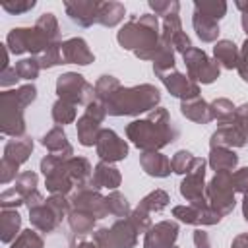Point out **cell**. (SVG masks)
<instances>
[{
  "label": "cell",
  "instance_id": "15",
  "mask_svg": "<svg viewBox=\"0 0 248 248\" xmlns=\"http://www.w3.org/2000/svg\"><path fill=\"white\" fill-rule=\"evenodd\" d=\"M172 215L186 223V225H196V227H209V225H217L223 215H219L215 209H211L209 205L200 207V205H176L172 207Z\"/></svg>",
  "mask_w": 248,
  "mask_h": 248
},
{
  "label": "cell",
  "instance_id": "47",
  "mask_svg": "<svg viewBox=\"0 0 248 248\" xmlns=\"http://www.w3.org/2000/svg\"><path fill=\"white\" fill-rule=\"evenodd\" d=\"M149 8L155 12V16H170V14H178L180 4L176 0H149Z\"/></svg>",
  "mask_w": 248,
  "mask_h": 248
},
{
  "label": "cell",
  "instance_id": "61",
  "mask_svg": "<svg viewBox=\"0 0 248 248\" xmlns=\"http://www.w3.org/2000/svg\"><path fill=\"white\" fill-rule=\"evenodd\" d=\"M170 248H178V246H170Z\"/></svg>",
  "mask_w": 248,
  "mask_h": 248
},
{
  "label": "cell",
  "instance_id": "21",
  "mask_svg": "<svg viewBox=\"0 0 248 248\" xmlns=\"http://www.w3.org/2000/svg\"><path fill=\"white\" fill-rule=\"evenodd\" d=\"M122 182V174L120 170L112 165V163H107V161H99L93 169V178H91V186L101 190V188H107V190H116Z\"/></svg>",
  "mask_w": 248,
  "mask_h": 248
},
{
  "label": "cell",
  "instance_id": "55",
  "mask_svg": "<svg viewBox=\"0 0 248 248\" xmlns=\"http://www.w3.org/2000/svg\"><path fill=\"white\" fill-rule=\"evenodd\" d=\"M234 122H236V124L244 130V134L248 136V103L236 107V110H234Z\"/></svg>",
  "mask_w": 248,
  "mask_h": 248
},
{
  "label": "cell",
  "instance_id": "5",
  "mask_svg": "<svg viewBox=\"0 0 248 248\" xmlns=\"http://www.w3.org/2000/svg\"><path fill=\"white\" fill-rule=\"evenodd\" d=\"M70 211H72L70 200H66V196H62V194H52L43 203L29 209L31 227L39 232L48 234L54 229H58V225L62 223L64 217L70 215Z\"/></svg>",
  "mask_w": 248,
  "mask_h": 248
},
{
  "label": "cell",
  "instance_id": "36",
  "mask_svg": "<svg viewBox=\"0 0 248 248\" xmlns=\"http://www.w3.org/2000/svg\"><path fill=\"white\" fill-rule=\"evenodd\" d=\"M35 27L45 35V39L48 43H58V37H60V27H58V19L54 14L46 12L43 16H39V19L35 21Z\"/></svg>",
  "mask_w": 248,
  "mask_h": 248
},
{
  "label": "cell",
  "instance_id": "40",
  "mask_svg": "<svg viewBox=\"0 0 248 248\" xmlns=\"http://www.w3.org/2000/svg\"><path fill=\"white\" fill-rule=\"evenodd\" d=\"M209 107H211V112H213V120H219V124L231 122V120L234 118L236 107H234L229 99H225V97H219V99L211 101Z\"/></svg>",
  "mask_w": 248,
  "mask_h": 248
},
{
  "label": "cell",
  "instance_id": "8",
  "mask_svg": "<svg viewBox=\"0 0 248 248\" xmlns=\"http://www.w3.org/2000/svg\"><path fill=\"white\" fill-rule=\"evenodd\" d=\"M68 159H62L58 155H45L41 159V172L45 174V184L50 194H70V190L76 186L72 180V174L68 170Z\"/></svg>",
  "mask_w": 248,
  "mask_h": 248
},
{
  "label": "cell",
  "instance_id": "19",
  "mask_svg": "<svg viewBox=\"0 0 248 248\" xmlns=\"http://www.w3.org/2000/svg\"><path fill=\"white\" fill-rule=\"evenodd\" d=\"M62 58L64 64H79V66H87L95 60L93 52L89 50L87 43L81 37H72L62 43Z\"/></svg>",
  "mask_w": 248,
  "mask_h": 248
},
{
  "label": "cell",
  "instance_id": "7",
  "mask_svg": "<svg viewBox=\"0 0 248 248\" xmlns=\"http://www.w3.org/2000/svg\"><path fill=\"white\" fill-rule=\"evenodd\" d=\"M234 186H232V172H215V176L205 186L207 203L219 215H229L234 209Z\"/></svg>",
  "mask_w": 248,
  "mask_h": 248
},
{
  "label": "cell",
  "instance_id": "39",
  "mask_svg": "<svg viewBox=\"0 0 248 248\" xmlns=\"http://www.w3.org/2000/svg\"><path fill=\"white\" fill-rule=\"evenodd\" d=\"M39 64H41V70H46V68H54L58 64H64V58H62V43H52L48 45L39 56H37Z\"/></svg>",
  "mask_w": 248,
  "mask_h": 248
},
{
  "label": "cell",
  "instance_id": "26",
  "mask_svg": "<svg viewBox=\"0 0 248 248\" xmlns=\"http://www.w3.org/2000/svg\"><path fill=\"white\" fill-rule=\"evenodd\" d=\"M192 25H194V31H196L200 41H203V43H215L217 41V37H219V21L217 19L194 10Z\"/></svg>",
  "mask_w": 248,
  "mask_h": 248
},
{
  "label": "cell",
  "instance_id": "35",
  "mask_svg": "<svg viewBox=\"0 0 248 248\" xmlns=\"http://www.w3.org/2000/svg\"><path fill=\"white\" fill-rule=\"evenodd\" d=\"M120 87H122V85H120V81H118L114 76H108V74L101 76V78L97 79V83H95V101L103 105V103H105L107 99H110Z\"/></svg>",
  "mask_w": 248,
  "mask_h": 248
},
{
  "label": "cell",
  "instance_id": "20",
  "mask_svg": "<svg viewBox=\"0 0 248 248\" xmlns=\"http://www.w3.org/2000/svg\"><path fill=\"white\" fill-rule=\"evenodd\" d=\"M41 143H43V145L48 149V153H52V155H58V157H62V159L74 157V147L70 145L68 136H66V132H64L62 126L50 128V130L43 136Z\"/></svg>",
  "mask_w": 248,
  "mask_h": 248
},
{
  "label": "cell",
  "instance_id": "37",
  "mask_svg": "<svg viewBox=\"0 0 248 248\" xmlns=\"http://www.w3.org/2000/svg\"><path fill=\"white\" fill-rule=\"evenodd\" d=\"M107 209H108V215H114V217H118V219L130 217V213H132L126 196L120 194L118 190H112V192L107 196Z\"/></svg>",
  "mask_w": 248,
  "mask_h": 248
},
{
  "label": "cell",
  "instance_id": "32",
  "mask_svg": "<svg viewBox=\"0 0 248 248\" xmlns=\"http://www.w3.org/2000/svg\"><path fill=\"white\" fill-rule=\"evenodd\" d=\"M95 221L97 219L93 215H89L85 211H79V209H72L70 215H68V225H70L72 232L78 234V236H85V234L93 232Z\"/></svg>",
  "mask_w": 248,
  "mask_h": 248
},
{
  "label": "cell",
  "instance_id": "9",
  "mask_svg": "<svg viewBox=\"0 0 248 248\" xmlns=\"http://www.w3.org/2000/svg\"><path fill=\"white\" fill-rule=\"evenodd\" d=\"M205 165L207 163L202 157H196L192 169L186 172L184 180L180 182V196L190 205H200V207L209 205L205 196Z\"/></svg>",
  "mask_w": 248,
  "mask_h": 248
},
{
  "label": "cell",
  "instance_id": "4",
  "mask_svg": "<svg viewBox=\"0 0 248 248\" xmlns=\"http://www.w3.org/2000/svg\"><path fill=\"white\" fill-rule=\"evenodd\" d=\"M37 99V87L33 83L21 85L12 91L0 93V130L4 136L23 138L25 136V118L23 110Z\"/></svg>",
  "mask_w": 248,
  "mask_h": 248
},
{
  "label": "cell",
  "instance_id": "29",
  "mask_svg": "<svg viewBox=\"0 0 248 248\" xmlns=\"http://www.w3.org/2000/svg\"><path fill=\"white\" fill-rule=\"evenodd\" d=\"M21 229V215L16 209H2L0 213V238L4 244H10L17 238Z\"/></svg>",
  "mask_w": 248,
  "mask_h": 248
},
{
  "label": "cell",
  "instance_id": "22",
  "mask_svg": "<svg viewBox=\"0 0 248 248\" xmlns=\"http://www.w3.org/2000/svg\"><path fill=\"white\" fill-rule=\"evenodd\" d=\"M140 165L149 176H155V178H165L172 170L170 159L167 155H163L161 151H145V153H141L140 155Z\"/></svg>",
  "mask_w": 248,
  "mask_h": 248
},
{
  "label": "cell",
  "instance_id": "1",
  "mask_svg": "<svg viewBox=\"0 0 248 248\" xmlns=\"http://www.w3.org/2000/svg\"><path fill=\"white\" fill-rule=\"evenodd\" d=\"M126 136L143 153L161 151L163 147L178 140V128L174 126L169 110L163 107H157L145 118L130 122L126 126Z\"/></svg>",
  "mask_w": 248,
  "mask_h": 248
},
{
  "label": "cell",
  "instance_id": "11",
  "mask_svg": "<svg viewBox=\"0 0 248 248\" xmlns=\"http://www.w3.org/2000/svg\"><path fill=\"white\" fill-rule=\"evenodd\" d=\"M105 116H107V112H105L101 103L93 101V103H89L85 107V112L78 118V124H76L78 140H79L81 145L91 147V145L97 143V138H99V134L103 130L101 124H103Z\"/></svg>",
  "mask_w": 248,
  "mask_h": 248
},
{
  "label": "cell",
  "instance_id": "60",
  "mask_svg": "<svg viewBox=\"0 0 248 248\" xmlns=\"http://www.w3.org/2000/svg\"><path fill=\"white\" fill-rule=\"evenodd\" d=\"M242 215H244V219L248 221V194H246L244 200H242Z\"/></svg>",
  "mask_w": 248,
  "mask_h": 248
},
{
  "label": "cell",
  "instance_id": "38",
  "mask_svg": "<svg viewBox=\"0 0 248 248\" xmlns=\"http://www.w3.org/2000/svg\"><path fill=\"white\" fill-rule=\"evenodd\" d=\"M50 114H52V120H54L58 126H64V124H70V122L76 120V116H78V108H76V105L58 99V101L52 105Z\"/></svg>",
  "mask_w": 248,
  "mask_h": 248
},
{
  "label": "cell",
  "instance_id": "54",
  "mask_svg": "<svg viewBox=\"0 0 248 248\" xmlns=\"http://www.w3.org/2000/svg\"><path fill=\"white\" fill-rule=\"evenodd\" d=\"M238 74H240V78L248 83V37H246V41H244V45H242V48H240V60H238Z\"/></svg>",
  "mask_w": 248,
  "mask_h": 248
},
{
  "label": "cell",
  "instance_id": "24",
  "mask_svg": "<svg viewBox=\"0 0 248 248\" xmlns=\"http://www.w3.org/2000/svg\"><path fill=\"white\" fill-rule=\"evenodd\" d=\"M180 112L192 120V122H198V124H207L213 120V112H211V107L209 103H205L202 97H194V99H188V101H180Z\"/></svg>",
  "mask_w": 248,
  "mask_h": 248
},
{
  "label": "cell",
  "instance_id": "43",
  "mask_svg": "<svg viewBox=\"0 0 248 248\" xmlns=\"http://www.w3.org/2000/svg\"><path fill=\"white\" fill-rule=\"evenodd\" d=\"M16 72L19 76V79H35L41 72V64L37 60V56H29V58H21L19 62H16Z\"/></svg>",
  "mask_w": 248,
  "mask_h": 248
},
{
  "label": "cell",
  "instance_id": "25",
  "mask_svg": "<svg viewBox=\"0 0 248 248\" xmlns=\"http://www.w3.org/2000/svg\"><path fill=\"white\" fill-rule=\"evenodd\" d=\"M213 56H215V62L225 68V70H232V68H238V60H240V48L229 41V39H221L215 43L213 46Z\"/></svg>",
  "mask_w": 248,
  "mask_h": 248
},
{
  "label": "cell",
  "instance_id": "6",
  "mask_svg": "<svg viewBox=\"0 0 248 248\" xmlns=\"http://www.w3.org/2000/svg\"><path fill=\"white\" fill-rule=\"evenodd\" d=\"M56 93L58 99L68 101L72 105H89L95 101V85H91L81 74L66 72L56 79Z\"/></svg>",
  "mask_w": 248,
  "mask_h": 248
},
{
  "label": "cell",
  "instance_id": "3",
  "mask_svg": "<svg viewBox=\"0 0 248 248\" xmlns=\"http://www.w3.org/2000/svg\"><path fill=\"white\" fill-rule=\"evenodd\" d=\"M161 93L151 83H141L134 87H120L110 99L103 103V108L110 116H136L145 110L157 108Z\"/></svg>",
  "mask_w": 248,
  "mask_h": 248
},
{
  "label": "cell",
  "instance_id": "13",
  "mask_svg": "<svg viewBox=\"0 0 248 248\" xmlns=\"http://www.w3.org/2000/svg\"><path fill=\"white\" fill-rule=\"evenodd\" d=\"M97 155L101 161L107 163H116V161H124L128 157V143L126 140H122L114 130L110 128H103L97 143H95Z\"/></svg>",
  "mask_w": 248,
  "mask_h": 248
},
{
  "label": "cell",
  "instance_id": "52",
  "mask_svg": "<svg viewBox=\"0 0 248 248\" xmlns=\"http://www.w3.org/2000/svg\"><path fill=\"white\" fill-rule=\"evenodd\" d=\"M93 240L97 242L99 248H116L114 238H112V234H110V229H107V227L97 229V231L93 232Z\"/></svg>",
  "mask_w": 248,
  "mask_h": 248
},
{
  "label": "cell",
  "instance_id": "56",
  "mask_svg": "<svg viewBox=\"0 0 248 248\" xmlns=\"http://www.w3.org/2000/svg\"><path fill=\"white\" fill-rule=\"evenodd\" d=\"M17 79H19V76H17L16 68L8 66L6 70H0V85H2V87H10V85H16V81H17Z\"/></svg>",
  "mask_w": 248,
  "mask_h": 248
},
{
  "label": "cell",
  "instance_id": "58",
  "mask_svg": "<svg viewBox=\"0 0 248 248\" xmlns=\"http://www.w3.org/2000/svg\"><path fill=\"white\" fill-rule=\"evenodd\" d=\"M236 8L242 14V29L248 35V0H236Z\"/></svg>",
  "mask_w": 248,
  "mask_h": 248
},
{
  "label": "cell",
  "instance_id": "14",
  "mask_svg": "<svg viewBox=\"0 0 248 248\" xmlns=\"http://www.w3.org/2000/svg\"><path fill=\"white\" fill-rule=\"evenodd\" d=\"M163 85L167 87V91L172 95V97H178L180 101H188V99H194V97H200V85L196 81H192L188 78V74H180L176 68L172 70H167V72H159L155 74Z\"/></svg>",
  "mask_w": 248,
  "mask_h": 248
},
{
  "label": "cell",
  "instance_id": "49",
  "mask_svg": "<svg viewBox=\"0 0 248 248\" xmlns=\"http://www.w3.org/2000/svg\"><path fill=\"white\" fill-rule=\"evenodd\" d=\"M21 203H25V202H23V198L16 192V188H8V190H4V192L0 194V205H2V209H16V207L21 205Z\"/></svg>",
  "mask_w": 248,
  "mask_h": 248
},
{
  "label": "cell",
  "instance_id": "50",
  "mask_svg": "<svg viewBox=\"0 0 248 248\" xmlns=\"http://www.w3.org/2000/svg\"><path fill=\"white\" fill-rule=\"evenodd\" d=\"M17 170H19V165H16V163H12V161H8V159L2 157V163H0V182L2 184H8V182L16 180L19 176Z\"/></svg>",
  "mask_w": 248,
  "mask_h": 248
},
{
  "label": "cell",
  "instance_id": "45",
  "mask_svg": "<svg viewBox=\"0 0 248 248\" xmlns=\"http://www.w3.org/2000/svg\"><path fill=\"white\" fill-rule=\"evenodd\" d=\"M182 31V23H180V17L178 14H170L167 17H163V25H161V39L165 43L170 45V41Z\"/></svg>",
  "mask_w": 248,
  "mask_h": 248
},
{
  "label": "cell",
  "instance_id": "2",
  "mask_svg": "<svg viewBox=\"0 0 248 248\" xmlns=\"http://www.w3.org/2000/svg\"><path fill=\"white\" fill-rule=\"evenodd\" d=\"M116 41L122 48L132 50L140 60H153L155 50L161 45V25L155 14H141L134 16L130 21H126Z\"/></svg>",
  "mask_w": 248,
  "mask_h": 248
},
{
  "label": "cell",
  "instance_id": "57",
  "mask_svg": "<svg viewBox=\"0 0 248 248\" xmlns=\"http://www.w3.org/2000/svg\"><path fill=\"white\" fill-rule=\"evenodd\" d=\"M194 246H196V248H211L209 234H207L203 229H196V231H194Z\"/></svg>",
  "mask_w": 248,
  "mask_h": 248
},
{
  "label": "cell",
  "instance_id": "31",
  "mask_svg": "<svg viewBox=\"0 0 248 248\" xmlns=\"http://www.w3.org/2000/svg\"><path fill=\"white\" fill-rule=\"evenodd\" d=\"M126 16V8L120 2H101L99 4V14H97V23L105 27H114L118 25Z\"/></svg>",
  "mask_w": 248,
  "mask_h": 248
},
{
  "label": "cell",
  "instance_id": "59",
  "mask_svg": "<svg viewBox=\"0 0 248 248\" xmlns=\"http://www.w3.org/2000/svg\"><path fill=\"white\" fill-rule=\"evenodd\" d=\"M74 248H99V246H97L95 240H81V242H78Z\"/></svg>",
  "mask_w": 248,
  "mask_h": 248
},
{
  "label": "cell",
  "instance_id": "44",
  "mask_svg": "<svg viewBox=\"0 0 248 248\" xmlns=\"http://www.w3.org/2000/svg\"><path fill=\"white\" fill-rule=\"evenodd\" d=\"M43 246H45L43 236L35 229L21 231L17 234V238L12 242V248H43Z\"/></svg>",
  "mask_w": 248,
  "mask_h": 248
},
{
  "label": "cell",
  "instance_id": "10",
  "mask_svg": "<svg viewBox=\"0 0 248 248\" xmlns=\"http://www.w3.org/2000/svg\"><path fill=\"white\" fill-rule=\"evenodd\" d=\"M182 58L186 64L188 78L192 81H196L198 85L200 83H213L221 74V66L215 60H211L202 48L192 46L186 54H182Z\"/></svg>",
  "mask_w": 248,
  "mask_h": 248
},
{
  "label": "cell",
  "instance_id": "16",
  "mask_svg": "<svg viewBox=\"0 0 248 248\" xmlns=\"http://www.w3.org/2000/svg\"><path fill=\"white\" fill-rule=\"evenodd\" d=\"M178 238V223L176 221H161L151 225L145 232L143 248H170Z\"/></svg>",
  "mask_w": 248,
  "mask_h": 248
},
{
  "label": "cell",
  "instance_id": "27",
  "mask_svg": "<svg viewBox=\"0 0 248 248\" xmlns=\"http://www.w3.org/2000/svg\"><path fill=\"white\" fill-rule=\"evenodd\" d=\"M207 163L215 172H232L238 165V155L229 147H211Z\"/></svg>",
  "mask_w": 248,
  "mask_h": 248
},
{
  "label": "cell",
  "instance_id": "51",
  "mask_svg": "<svg viewBox=\"0 0 248 248\" xmlns=\"http://www.w3.org/2000/svg\"><path fill=\"white\" fill-rule=\"evenodd\" d=\"M232 186L234 192H240L244 196L248 194V167H242L232 172Z\"/></svg>",
  "mask_w": 248,
  "mask_h": 248
},
{
  "label": "cell",
  "instance_id": "48",
  "mask_svg": "<svg viewBox=\"0 0 248 248\" xmlns=\"http://www.w3.org/2000/svg\"><path fill=\"white\" fill-rule=\"evenodd\" d=\"M35 6H37L35 0H6V2H2V10H6L8 14H14V16L25 14V12L33 10Z\"/></svg>",
  "mask_w": 248,
  "mask_h": 248
},
{
  "label": "cell",
  "instance_id": "30",
  "mask_svg": "<svg viewBox=\"0 0 248 248\" xmlns=\"http://www.w3.org/2000/svg\"><path fill=\"white\" fill-rule=\"evenodd\" d=\"M68 170L72 174V180L78 188H83V186H89L91 184V178H93V169L89 165V161L85 157H70L68 161Z\"/></svg>",
  "mask_w": 248,
  "mask_h": 248
},
{
  "label": "cell",
  "instance_id": "42",
  "mask_svg": "<svg viewBox=\"0 0 248 248\" xmlns=\"http://www.w3.org/2000/svg\"><path fill=\"white\" fill-rule=\"evenodd\" d=\"M37 184H39L37 172H33V170H23V172H19V176L16 178V186H14V188H16V192H17V194L23 198V202H25V198L37 190Z\"/></svg>",
  "mask_w": 248,
  "mask_h": 248
},
{
  "label": "cell",
  "instance_id": "41",
  "mask_svg": "<svg viewBox=\"0 0 248 248\" xmlns=\"http://www.w3.org/2000/svg\"><path fill=\"white\" fill-rule=\"evenodd\" d=\"M194 10H198V12H202V14L219 21L227 14V2H223V0H196Z\"/></svg>",
  "mask_w": 248,
  "mask_h": 248
},
{
  "label": "cell",
  "instance_id": "34",
  "mask_svg": "<svg viewBox=\"0 0 248 248\" xmlns=\"http://www.w3.org/2000/svg\"><path fill=\"white\" fill-rule=\"evenodd\" d=\"M169 194L165 192V190H153V192H149L140 203H138V209H141V211H145V213H159V211H163L167 205H169Z\"/></svg>",
  "mask_w": 248,
  "mask_h": 248
},
{
  "label": "cell",
  "instance_id": "33",
  "mask_svg": "<svg viewBox=\"0 0 248 248\" xmlns=\"http://www.w3.org/2000/svg\"><path fill=\"white\" fill-rule=\"evenodd\" d=\"M6 46L14 54L29 52V27H16L6 37Z\"/></svg>",
  "mask_w": 248,
  "mask_h": 248
},
{
  "label": "cell",
  "instance_id": "53",
  "mask_svg": "<svg viewBox=\"0 0 248 248\" xmlns=\"http://www.w3.org/2000/svg\"><path fill=\"white\" fill-rule=\"evenodd\" d=\"M170 46L174 48V52H180V54H186L190 48H192V41H190V37L184 33V31H180L172 41H170Z\"/></svg>",
  "mask_w": 248,
  "mask_h": 248
},
{
  "label": "cell",
  "instance_id": "18",
  "mask_svg": "<svg viewBox=\"0 0 248 248\" xmlns=\"http://www.w3.org/2000/svg\"><path fill=\"white\" fill-rule=\"evenodd\" d=\"M99 4L101 2L97 0H66L64 8L74 23H78L79 27H91L93 23H97Z\"/></svg>",
  "mask_w": 248,
  "mask_h": 248
},
{
  "label": "cell",
  "instance_id": "17",
  "mask_svg": "<svg viewBox=\"0 0 248 248\" xmlns=\"http://www.w3.org/2000/svg\"><path fill=\"white\" fill-rule=\"evenodd\" d=\"M248 141V136L244 134V130L234 122V118L231 122H223L219 124V128L211 134V147H244Z\"/></svg>",
  "mask_w": 248,
  "mask_h": 248
},
{
  "label": "cell",
  "instance_id": "46",
  "mask_svg": "<svg viewBox=\"0 0 248 248\" xmlns=\"http://www.w3.org/2000/svg\"><path fill=\"white\" fill-rule=\"evenodd\" d=\"M194 155L190 153V151H186V149H180V151H176L174 155H172V159H170V167H172V172H176V174H186L190 169H192V163H194Z\"/></svg>",
  "mask_w": 248,
  "mask_h": 248
},
{
  "label": "cell",
  "instance_id": "28",
  "mask_svg": "<svg viewBox=\"0 0 248 248\" xmlns=\"http://www.w3.org/2000/svg\"><path fill=\"white\" fill-rule=\"evenodd\" d=\"M33 151V140L23 136V138H14L4 145V159L16 163V165H23L29 155Z\"/></svg>",
  "mask_w": 248,
  "mask_h": 248
},
{
  "label": "cell",
  "instance_id": "23",
  "mask_svg": "<svg viewBox=\"0 0 248 248\" xmlns=\"http://www.w3.org/2000/svg\"><path fill=\"white\" fill-rule=\"evenodd\" d=\"M110 234L114 238L116 248H134L138 244V229L130 221V217L116 219L110 227Z\"/></svg>",
  "mask_w": 248,
  "mask_h": 248
},
{
  "label": "cell",
  "instance_id": "12",
  "mask_svg": "<svg viewBox=\"0 0 248 248\" xmlns=\"http://www.w3.org/2000/svg\"><path fill=\"white\" fill-rule=\"evenodd\" d=\"M70 203H72V209L85 211V213L93 215L95 219H103V217L108 215L107 196H103L91 184L89 186H83V188H78V192L70 198Z\"/></svg>",
  "mask_w": 248,
  "mask_h": 248
}]
</instances>
